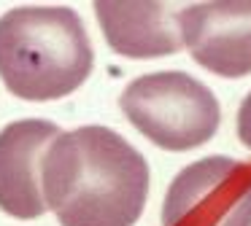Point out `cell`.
Segmentation results:
<instances>
[{
    "instance_id": "1",
    "label": "cell",
    "mask_w": 251,
    "mask_h": 226,
    "mask_svg": "<svg viewBox=\"0 0 251 226\" xmlns=\"http://www.w3.org/2000/svg\"><path fill=\"white\" fill-rule=\"evenodd\" d=\"M149 161L116 129L60 132L41 159V191L60 226H135L149 199Z\"/></svg>"
},
{
    "instance_id": "2",
    "label": "cell",
    "mask_w": 251,
    "mask_h": 226,
    "mask_svg": "<svg viewBox=\"0 0 251 226\" xmlns=\"http://www.w3.org/2000/svg\"><path fill=\"white\" fill-rule=\"evenodd\" d=\"M92 65L87 27L68 5H19L0 16V81L19 100H62Z\"/></svg>"
},
{
    "instance_id": "3",
    "label": "cell",
    "mask_w": 251,
    "mask_h": 226,
    "mask_svg": "<svg viewBox=\"0 0 251 226\" xmlns=\"http://www.w3.org/2000/svg\"><path fill=\"white\" fill-rule=\"evenodd\" d=\"M127 121L165 151H192L208 143L222 124L219 100L184 70L138 75L119 97Z\"/></svg>"
},
{
    "instance_id": "4",
    "label": "cell",
    "mask_w": 251,
    "mask_h": 226,
    "mask_svg": "<svg viewBox=\"0 0 251 226\" xmlns=\"http://www.w3.org/2000/svg\"><path fill=\"white\" fill-rule=\"evenodd\" d=\"M162 226H251V164L205 156L170 181Z\"/></svg>"
},
{
    "instance_id": "5",
    "label": "cell",
    "mask_w": 251,
    "mask_h": 226,
    "mask_svg": "<svg viewBox=\"0 0 251 226\" xmlns=\"http://www.w3.org/2000/svg\"><path fill=\"white\" fill-rule=\"evenodd\" d=\"M178 32L200 68L222 78L251 73V0L192 3L178 11Z\"/></svg>"
},
{
    "instance_id": "6",
    "label": "cell",
    "mask_w": 251,
    "mask_h": 226,
    "mask_svg": "<svg viewBox=\"0 0 251 226\" xmlns=\"http://www.w3.org/2000/svg\"><path fill=\"white\" fill-rule=\"evenodd\" d=\"M60 127L46 118H22L0 129V210L33 221L46 213L41 191V159Z\"/></svg>"
},
{
    "instance_id": "7",
    "label": "cell",
    "mask_w": 251,
    "mask_h": 226,
    "mask_svg": "<svg viewBox=\"0 0 251 226\" xmlns=\"http://www.w3.org/2000/svg\"><path fill=\"white\" fill-rule=\"evenodd\" d=\"M95 16L105 43L130 59L168 57L181 48L178 11L170 3H135V0H98Z\"/></svg>"
},
{
    "instance_id": "8",
    "label": "cell",
    "mask_w": 251,
    "mask_h": 226,
    "mask_svg": "<svg viewBox=\"0 0 251 226\" xmlns=\"http://www.w3.org/2000/svg\"><path fill=\"white\" fill-rule=\"evenodd\" d=\"M238 137L251 151V91L243 97V102L238 108Z\"/></svg>"
}]
</instances>
